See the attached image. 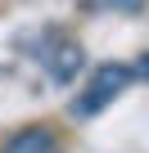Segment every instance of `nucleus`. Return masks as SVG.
Instances as JSON below:
<instances>
[{"instance_id": "3", "label": "nucleus", "mask_w": 149, "mask_h": 153, "mask_svg": "<svg viewBox=\"0 0 149 153\" xmlns=\"http://www.w3.org/2000/svg\"><path fill=\"white\" fill-rule=\"evenodd\" d=\"M0 153H63V149H59V140H54L50 126H23L18 135L5 140Z\"/></svg>"}, {"instance_id": "2", "label": "nucleus", "mask_w": 149, "mask_h": 153, "mask_svg": "<svg viewBox=\"0 0 149 153\" xmlns=\"http://www.w3.org/2000/svg\"><path fill=\"white\" fill-rule=\"evenodd\" d=\"M41 63H45V72L54 76V81H72V76L82 72L86 54H82V45H77V41H68V36H50V45H45Z\"/></svg>"}, {"instance_id": "5", "label": "nucleus", "mask_w": 149, "mask_h": 153, "mask_svg": "<svg viewBox=\"0 0 149 153\" xmlns=\"http://www.w3.org/2000/svg\"><path fill=\"white\" fill-rule=\"evenodd\" d=\"M113 5H122V9H136V5H140V0H113Z\"/></svg>"}, {"instance_id": "4", "label": "nucleus", "mask_w": 149, "mask_h": 153, "mask_svg": "<svg viewBox=\"0 0 149 153\" xmlns=\"http://www.w3.org/2000/svg\"><path fill=\"white\" fill-rule=\"evenodd\" d=\"M136 76H140V81H149V50L140 54V63H136Z\"/></svg>"}, {"instance_id": "1", "label": "nucleus", "mask_w": 149, "mask_h": 153, "mask_svg": "<svg viewBox=\"0 0 149 153\" xmlns=\"http://www.w3.org/2000/svg\"><path fill=\"white\" fill-rule=\"evenodd\" d=\"M131 81H136V68H127V63H104V68H95V76L86 81V90L72 99V113H77V117H95V113L109 108Z\"/></svg>"}]
</instances>
